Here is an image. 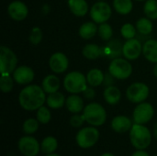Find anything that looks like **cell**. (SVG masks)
<instances>
[{
	"label": "cell",
	"mask_w": 157,
	"mask_h": 156,
	"mask_svg": "<svg viewBox=\"0 0 157 156\" xmlns=\"http://www.w3.org/2000/svg\"><path fill=\"white\" fill-rule=\"evenodd\" d=\"M58 148V141L53 136H47L40 143V151L45 154H53Z\"/></svg>",
	"instance_id": "4316f807"
},
{
	"label": "cell",
	"mask_w": 157,
	"mask_h": 156,
	"mask_svg": "<svg viewBox=\"0 0 157 156\" xmlns=\"http://www.w3.org/2000/svg\"><path fill=\"white\" fill-rule=\"evenodd\" d=\"M65 102H66V99H65L63 94H62L58 91L55 93L49 94V96L47 97V99H46V103H47L48 107L52 109H58V108H63L65 105Z\"/></svg>",
	"instance_id": "603a6c76"
},
{
	"label": "cell",
	"mask_w": 157,
	"mask_h": 156,
	"mask_svg": "<svg viewBox=\"0 0 157 156\" xmlns=\"http://www.w3.org/2000/svg\"><path fill=\"white\" fill-rule=\"evenodd\" d=\"M109 72L119 80H124L131 76L132 73V64L125 59H113L109 66Z\"/></svg>",
	"instance_id": "52a82bcc"
},
{
	"label": "cell",
	"mask_w": 157,
	"mask_h": 156,
	"mask_svg": "<svg viewBox=\"0 0 157 156\" xmlns=\"http://www.w3.org/2000/svg\"><path fill=\"white\" fill-rule=\"evenodd\" d=\"M155 156H157V155H155Z\"/></svg>",
	"instance_id": "bcb514c9"
},
{
	"label": "cell",
	"mask_w": 157,
	"mask_h": 156,
	"mask_svg": "<svg viewBox=\"0 0 157 156\" xmlns=\"http://www.w3.org/2000/svg\"><path fill=\"white\" fill-rule=\"evenodd\" d=\"M115 77L109 72V73H106L105 75H104V80H103V85L105 86H113L114 83H115Z\"/></svg>",
	"instance_id": "74e56055"
},
{
	"label": "cell",
	"mask_w": 157,
	"mask_h": 156,
	"mask_svg": "<svg viewBox=\"0 0 157 156\" xmlns=\"http://www.w3.org/2000/svg\"><path fill=\"white\" fill-rule=\"evenodd\" d=\"M98 139L99 131L94 126L81 129L75 136L76 143L82 149H88L93 147L98 143Z\"/></svg>",
	"instance_id": "5b68a950"
},
{
	"label": "cell",
	"mask_w": 157,
	"mask_h": 156,
	"mask_svg": "<svg viewBox=\"0 0 157 156\" xmlns=\"http://www.w3.org/2000/svg\"><path fill=\"white\" fill-rule=\"evenodd\" d=\"M136 29L135 27L131 24V23H127V24H124L121 29V36L123 38H125L126 40H130V39H133L136 37Z\"/></svg>",
	"instance_id": "e575fe53"
},
{
	"label": "cell",
	"mask_w": 157,
	"mask_h": 156,
	"mask_svg": "<svg viewBox=\"0 0 157 156\" xmlns=\"http://www.w3.org/2000/svg\"><path fill=\"white\" fill-rule=\"evenodd\" d=\"M144 11L150 19H157V0H147L144 4Z\"/></svg>",
	"instance_id": "f546056e"
},
{
	"label": "cell",
	"mask_w": 157,
	"mask_h": 156,
	"mask_svg": "<svg viewBox=\"0 0 157 156\" xmlns=\"http://www.w3.org/2000/svg\"><path fill=\"white\" fill-rule=\"evenodd\" d=\"M39 123L40 122L38 121L37 119L29 118V119L26 120L22 125L23 132L27 135H30V134L35 133L39 129Z\"/></svg>",
	"instance_id": "4dcf8cb0"
},
{
	"label": "cell",
	"mask_w": 157,
	"mask_h": 156,
	"mask_svg": "<svg viewBox=\"0 0 157 156\" xmlns=\"http://www.w3.org/2000/svg\"><path fill=\"white\" fill-rule=\"evenodd\" d=\"M132 156H150L147 152H145L144 150H137L136 152H134Z\"/></svg>",
	"instance_id": "ab89813d"
},
{
	"label": "cell",
	"mask_w": 157,
	"mask_h": 156,
	"mask_svg": "<svg viewBox=\"0 0 157 156\" xmlns=\"http://www.w3.org/2000/svg\"><path fill=\"white\" fill-rule=\"evenodd\" d=\"M63 86L71 94H79L87 87L86 77L80 72H71L64 77Z\"/></svg>",
	"instance_id": "277c9868"
},
{
	"label": "cell",
	"mask_w": 157,
	"mask_h": 156,
	"mask_svg": "<svg viewBox=\"0 0 157 156\" xmlns=\"http://www.w3.org/2000/svg\"><path fill=\"white\" fill-rule=\"evenodd\" d=\"M153 135H154V137L157 140V122L155 123V125H154V128H153Z\"/></svg>",
	"instance_id": "60d3db41"
},
{
	"label": "cell",
	"mask_w": 157,
	"mask_h": 156,
	"mask_svg": "<svg viewBox=\"0 0 157 156\" xmlns=\"http://www.w3.org/2000/svg\"><path fill=\"white\" fill-rule=\"evenodd\" d=\"M71 12L76 17H84L88 12V5L86 0H68Z\"/></svg>",
	"instance_id": "44dd1931"
},
{
	"label": "cell",
	"mask_w": 157,
	"mask_h": 156,
	"mask_svg": "<svg viewBox=\"0 0 157 156\" xmlns=\"http://www.w3.org/2000/svg\"><path fill=\"white\" fill-rule=\"evenodd\" d=\"M98 28L95 22H86L79 28V35L84 40L92 39L98 32Z\"/></svg>",
	"instance_id": "d4e9b609"
},
{
	"label": "cell",
	"mask_w": 157,
	"mask_h": 156,
	"mask_svg": "<svg viewBox=\"0 0 157 156\" xmlns=\"http://www.w3.org/2000/svg\"><path fill=\"white\" fill-rule=\"evenodd\" d=\"M135 1H144V0H135Z\"/></svg>",
	"instance_id": "f6af8a7d"
},
{
	"label": "cell",
	"mask_w": 157,
	"mask_h": 156,
	"mask_svg": "<svg viewBox=\"0 0 157 156\" xmlns=\"http://www.w3.org/2000/svg\"><path fill=\"white\" fill-rule=\"evenodd\" d=\"M14 87V78L9 74H1L0 89L3 93H9Z\"/></svg>",
	"instance_id": "d6a6232c"
},
{
	"label": "cell",
	"mask_w": 157,
	"mask_h": 156,
	"mask_svg": "<svg viewBox=\"0 0 157 156\" xmlns=\"http://www.w3.org/2000/svg\"><path fill=\"white\" fill-rule=\"evenodd\" d=\"M46 156H61V155H60V154H55V153H53V154H46Z\"/></svg>",
	"instance_id": "ee69618b"
},
{
	"label": "cell",
	"mask_w": 157,
	"mask_h": 156,
	"mask_svg": "<svg viewBox=\"0 0 157 156\" xmlns=\"http://www.w3.org/2000/svg\"><path fill=\"white\" fill-rule=\"evenodd\" d=\"M130 141L135 149L145 150L152 143V133L144 125L134 123L130 131Z\"/></svg>",
	"instance_id": "7a4b0ae2"
},
{
	"label": "cell",
	"mask_w": 157,
	"mask_h": 156,
	"mask_svg": "<svg viewBox=\"0 0 157 156\" xmlns=\"http://www.w3.org/2000/svg\"><path fill=\"white\" fill-rule=\"evenodd\" d=\"M82 93H83V96L88 100H91V99L95 98V97H96V91L94 90V88L92 86H90V87L87 86Z\"/></svg>",
	"instance_id": "f35d334b"
},
{
	"label": "cell",
	"mask_w": 157,
	"mask_h": 156,
	"mask_svg": "<svg viewBox=\"0 0 157 156\" xmlns=\"http://www.w3.org/2000/svg\"><path fill=\"white\" fill-rule=\"evenodd\" d=\"M103 55L113 59L123 55V43L120 40H110L105 47L102 48Z\"/></svg>",
	"instance_id": "2e32d148"
},
{
	"label": "cell",
	"mask_w": 157,
	"mask_h": 156,
	"mask_svg": "<svg viewBox=\"0 0 157 156\" xmlns=\"http://www.w3.org/2000/svg\"><path fill=\"white\" fill-rule=\"evenodd\" d=\"M105 101L109 105H116L120 102L121 98V93L120 89L114 86H108L103 93Z\"/></svg>",
	"instance_id": "7402d4cb"
},
{
	"label": "cell",
	"mask_w": 157,
	"mask_h": 156,
	"mask_svg": "<svg viewBox=\"0 0 157 156\" xmlns=\"http://www.w3.org/2000/svg\"><path fill=\"white\" fill-rule=\"evenodd\" d=\"M42 36H43L42 30L39 27H34L29 33V40L33 45H38L41 41Z\"/></svg>",
	"instance_id": "d590c367"
},
{
	"label": "cell",
	"mask_w": 157,
	"mask_h": 156,
	"mask_svg": "<svg viewBox=\"0 0 157 156\" xmlns=\"http://www.w3.org/2000/svg\"><path fill=\"white\" fill-rule=\"evenodd\" d=\"M149 87L144 83H134L131 85L127 91L126 97L129 101L135 104H140L144 102L149 97Z\"/></svg>",
	"instance_id": "ba28073f"
},
{
	"label": "cell",
	"mask_w": 157,
	"mask_h": 156,
	"mask_svg": "<svg viewBox=\"0 0 157 156\" xmlns=\"http://www.w3.org/2000/svg\"><path fill=\"white\" fill-rule=\"evenodd\" d=\"M60 79L54 74H49L45 76L41 84V87L43 88L45 93L48 94L57 92L60 88Z\"/></svg>",
	"instance_id": "ffe728a7"
},
{
	"label": "cell",
	"mask_w": 157,
	"mask_h": 156,
	"mask_svg": "<svg viewBox=\"0 0 157 156\" xmlns=\"http://www.w3.org/2000/svg\"><path fill=\"white\" fill-rule=\"evenodd\" d=\"M65 105H66V108H67L68 111H70L73 114L80 113L85 108L84 101L81 98V97H79L77 94H73V95L69 96L66 98Z\"/></svg>",
	"instance_id": "d6986e66"
},
{
	"label": "cell",
	"mask_w": 157,
	"mask_h": 156,
	"mask_svg": "<svg viewBox=\"0 0 157 156\" xmlns=\"http://www.w3.org/2000/svg\"><path fill=\"white\" fill-rule=\"evenodd\" d=\"M49 65L53 73L62 74L67 70L69 65V61L64 53L54 52L49 60Z\"/></svg>",
	"instance_id": "4fadbf2b"
},
{
	"label": "cell",
	"mask_w": 157,
	"mask_h": 156,
	"mask_svg": "<svg viewBox=\"0 0 157 156\" xmlns=\"http://www.w3.org/2000/svg\"><path fill=\"white\" fill-rule=\"evenodd\" d=\"M143 53L151 63H157V40L149 39L143 45Z\"/></svg>",
	"instance_id": "ac0fdd59"
},
{
	"label": "cell",
	"mask_w": 157,
	"mask_h": 156,
	"mask_svg": "<svg viewBox=\"0 0 157 156\" xmlns=\"http://www.w3.org/2000/svg\"><path fill=\"white\" fill-rule=\"evenodd\" d=\"M112 11L110 8V6L104 2L99 1L93 5V6L90 9V17L93 19L95 23H104L107 22L110 17H111Z\"/></svg>",
	"instance_id": "30bf717a"
},
{
	"label": "cell",
	"mask_w": 157,
	"mask_h": 156,
	"mask_svg": "<svg viewBox=\"0 0 157 156\" xmlns=\"http://www.w3.org/2000/svg\"><path fill=\"white\" fill-rule=\"evenodd\" d=\"M154 74H155V76L157 78V63L156 65L155 66V69H154Z\"/></svg>",
	"instance_id": "7bdbcfd3"
},
{
	"label": "cell",
	"mask_w": 157,
	"mask_h": 156,
	"mask_svg": "<svg viewBox=\"0 0 157 156\" xmlns=\"http://www.w3.org/2000/svg\"><path fill=\"white\" fill-rule=\"evenodd\" d=\"M143 52V46L141 41L136 39H130L123 44V56L125 59L134 61L138 59Z\"/></svg>",
	"instance_id": "7c38bea8"
},
{
	"label": "cell",
	"mask_w": 157,
	"mask_h": 156,
	"mask_svg": "<svg viewBox=\"0 0 157 156\" xmlns=\"http://www.w3.org/2000/svg\"><path fill=\"white\" fill-rule=\"evenodd\" d=\"M136 29L144 35L151 34L153 30V23L148 17H142L136 22Z\"/></svg>",
	"instance_id": "f1b7e54d"
},
{
	"label": "cell",
	"mask_w": 157,
	"mask_h": 156,
	"mask_svg": "<svg viewBox=\"0 0 157 156\" xmlns=\"http://www.w3.org/2000/svg\"><path fill=\"white\" fill-rule=\"evenodd\" d=\"M7 13L12 19L17 21H21L27 17L29 14V9L28 6L23 2L19 0H16L8 5Z\"/></svg>",
	"instance_id": "5bb4252c"
},
{
	"label": "cell",
	"mask_w": 157,
	"mask_h": 156,
	"mask_svg": "<svg viewBox=\"0 0 157 156\" xmlns=\"http://www.w3.org/2000/svg\"><path fill=\"white\" fill-rule=\"evenodd\" d=\"M132 121L126 116H117L111 121V128L117 133H125L130 131L132 127Z\"/></svg>",
	"instance_id": "e0dca14e"
},
{
	"label": "cell",
	"mask_w": 157,
	"mask_h": 156,
	"mask_svg": "<svg viewBox=\"0 0 157 156\" xmlns=\"http://www.w3.org/2000/svg\"><path fill=\"white\" fill-rule=\"evenodd\" d=\"M13 78L18 85H28L33 81L34 72L30 67L27 65H21L17 67L13 72Z\"/></svg>",
	"instance_id": "9a60e30c"
},
{
	"label": "cell",
	"mask_w": 157,
	"mask_h": 156,
	"mask_svg": "<svg viewBox=\"0 0 157 156\" xmlns=\"http://www.w3.org/2000/svg\"><path fill=\"white\" fill-rule=\"evenodd\" d=\"M100 156H115L113 154H110V153H105L103 154H101Z\"/></svg>",
	"instance_id": "b9f144b4"
},
{
	"label": "cell",
	"mask_w": 157,
	"mask_h": 156,
	"mask_svg": "<svg viewBox=\"0 0 157 156\" xmlns=\"http://www.w3.org/2000/svg\"><path fill=\"white\" fill-rule=\"evenodd\" d=\"M155 115L154 107L147 102H142L137 105V107L133 110L132 118L133 122L136 124L144 125L149 122Z\"/></svg>",
	"instance_id": "9c48e42d"
},
{
	"label": "cell",
	"mask_w": 157,
	"mask_h": 156,
	"mask_svg": "<svg viewBox=\"0 0 157 156\" xmlns=\"http://www.w3.org/2000/svg\"><path fill=\"white\" fill-rule=\"evenodd\" d=\"M17 64V58L15 52L8 47L2 45L0 47V72L1 74H12Z\"/></svg>",
	"instance_id": "8992f818"
},
{
	"label": "cell",
	"mask_w": 157,
	"mask_h": 156,
	"mask_svg": "<svg viewBox=\"0 0 157 156\" xmlns=\"http://www.w3.org/2000/svg\"><path fill=\"white\" fill-rule=\"evenodd\" d=\"M113 7L121 15H127L132 12L133 4L132 0H113Z\"/></svg>",
	"instance_id": "83f0119b"
},
{
	"label": "cell",
	"mask_w": 157,
	"mask_h": 156,
	"mask_svg": "<svg viewBox=\"0 0 157 156\" xmlns=\"http://www.w3.org/2000/svg\"><path fill=\"white\" fill-rule=\"evenodd\" d=\"M83 55L88 60H96L103 55V51L98 45L90 43L83 48Z\"/></svg>",
	"instance_id": "484cf974"
},
{
	"label": "cell",
	"mask_w": 157,
	"mask_h": 156,
	"mask_svg": "<svg viewBox=\"0 0 157 156\" xmlns=\"http://www.w3.org/2000/svg\"><path fill=\"white\" fill-rule=\"evenodd\" d=\"M45 91L37 85H29L24 87L18 95V103L22 108L28 111L38 110L46 102Z\"/></svg>",
	"instance_id": "6da1fadb"
},
{
	"label": "cell",
	"mask_w": 157,
	"mask_h": 156,
	"mask_svg": "<svg viewBox=\"0 0 157 156\" xmlns=\"http://www.w3.org/2000/svg\"><path fill=\"white\" fill-rule=\"evenodd\" d=\"M86 121L94 127L102 126L107 120V112L103 106L98 103L93 102L85 107L83 110Z\"/></svg>",
	"instance_id": "3957f363"
},
{
	"label": "cell",
	"mask_w": 157,
	"mask_h": 156,
	"mask_svg": "<svg viewBox=\"0 0 157 156\" xmlns=\"http://www.w3.org/2000/svg\"><path fill=\"white\" fill-rule=\"evenodd\" d=\"M17 147L24 156H37L40 151V144L34 137L26 135L18 140Z\"/></svg>",
	"instance_id": "8fae6325"
},
{
	"label": "cell",
	"mask_w": 157,
	"mask_h": 156,
	"mask_svg": "<svg viewBox=\"0 0 157 156\" xmlns=\"http://www.w3.org/2000/svg\"><path fill=\"white\" fill-rule=\"evenodd\" d=\"M70 125L74 128H80L81 126H83V124L86 122V119L85 116L83 114H74L71 118H70Z\"/></svg>",
	"instance_id": "8d00e7d4"
},
{
	"label": "cell",
	"mask_w": 157,
	"mask_h": 156,
	"mask_svg": "<svg viewBox=\"0 0 157 156\" xmlns=\"http://www.w3.org/2000/svg\"><path fill=\"white\" fill-rule=\"evenodd\" d=\"M104 75H105V74H103V72L101 70H99V69H92L86 74L87 84L92 87L98 86L103 84Z\"/></svg>",
	"instance_id": "cb8c5ba5"
},
{
	"label": "cell",
	"mask_w": 157,
	"mask_h": 156,
	"mask_svg": "<svg viewBox=\"0 0 157 156\" xmlns=\"http://www.w3.org/2000/svg\"><path fill=\"white\" fill-rule=\"evenodd\" d=\"M51 119H52V114L48 108L42 106L37 110V120L40 123L47 124L50 122Z\"/></svg>",
	"instance_id": "836d02e7"
},
{
	"label": "cell",
	"mask_w": 157,
	"mask_h": 156,
	"mask_svg": "<svg viewBox=\"0 0 157 156\" xmlns=\"http://www.w3.org/2000/svg\"><path fill=\"white\" fill-rule=\"evenodd\" d=\"M98 32V35L101 38V40H106V41L110 40L112 38V35H113V30H112L111 26L106 22L99 24Z\"/></svg>",
	"instance_id": "1f68e13d"
}]
</instances>
